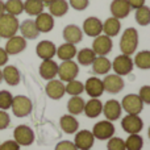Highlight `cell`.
Masks as SVG:
<instances>
[{"mask_svg": "<svg viewBox=\"0 0 150 150\" xmlns=\"http://www.w3.org/2000/svg\"><path fill=\"white\" fill-rule=\"evenodd\" d=\"M138 46V32L134 28H127L120 40V50L125 55H132Z\"/></svg>", "mask_w": 150, "mask_h": 150, "instance_id": "obj_1", "label": "cell"}, {"mask_svg": "<svg viewBox=\"0 0 150 150\" xmlns=\"http://www.w3.org/2000/svg\"><path fill=\"white\" fill-rule=\"evenodd\" d=\"M18 26H20V23L17 17L4 12L0 16V38H11L16 36Z\"/></svg>", "mask_w": 150, "mask_h": 150, "instance_id": "obj_2", "label": "cell"}, {"mask_svg": "<svg viewBox=\"0 0 150 150\" xmlns=\"http://www.w3.org/2000/svg\"><path fill=\"white\" fill-rule=\"evenodd\" d=\"M11 109L16 117H26L30 115L32 109H33V104L29 98L24 95H17L13 96Z\"/></svg>", "mask_w": 150, "mask_h": 150, "instance_id": "obj_3", "label": "cell"}, {"mask_svg": "<svg viewBox=\"0 0 150 150\" xmlns=\"http://www.w3.org/2000/svg\"><path fill=\"white\" fill-rule=\"evenodd\" d=\"M78 74H79V66L73 59L63 61L58 66V76H59L61 82H71V80L76 79Z\"/></svg>", "mask_w": 150, "mask_h": 150, "instance_id": "obj_4", "label": "cell"}, {"mask_svg": "<svg viewBox=\"0 0 150 150\" xmlns=\"http://www.w3.org/2000/svg\"><path fill=\"white\" fill-rule=\"evenodd\" d=\"M121 108L128 115H140L144 109V103L141 98L136 93H129L121 101Z\"/></svg>", "mask_w": 150, "mask_h": 150, "instance_id": "obj_5", "label": "cell"}, {"mask_svg": "<svg viewBox=\"0 0 150 150\" xmlns=\"http://www.w3.org/2000/svg\"><path fill=\"white\" fill-rule=\"evenodd\" d=\"M133 67H134V63H133L130 55H117L116 58L112 62V69L115 70V73L120 76H124V75H128L132 73Z\"/></svg>", "mask_w": 150, "mask_h": 150, "instance_id": "obj_6", "label": "cell"}, {"mask_svg": "<svg viewBox=\"0 0 150 150\" xmlns=\"http://www.w3.org/2000/svg\"><path fill=\"white\" fill-rule=\"evenodd\" d=\"M13 138L20 146H29L34 142V132L28 125H18L13 130Z\"/></svg>", "mask_w": 150, "mask_h": 150, "instance_id": "obj_7", "label": "cell"}, {"mask_svg": "<svg viewBox=\"0 0 150 150\" xmlns=\"http://www.w3.org/2000/svg\"><path fill=\"white\" fill-rule=\"evenodd\" d=\"M92 134L98 140H109L115 134V125L112 124V121H108V120L99 121L93 125Z\"/></svg>", "mask_w": 150, "mask_h": 150, "instance_id": "obj_8", "label": "cell"}, {"mask_svg": "<svg viewBox=\"0 0 150 150\" xmlns=\"http://www.w3.org/2000/svg\"><path fill=\"white\" fill-rule=\"evenodd\" d=\"M121 127L129 134H138L144 128V121L138 115H127L121 120Z\"/></svg>", "mask_w": 150, "mask_h": 150, "instance_id": "obj_9", "label": "cell"}, {"mask_svg": "<svg viewBox=\"0 0 150 150\" xmlns=\"http://www.w3.org/2000/svg\"><path fill=\"white\" fill-rule=\"evenodd\" d=\"M112 47H113V42L111 37L105 34H99L92 42V50L96 55H107L108 53H111Z\"/></svg>", "mask_w": 150, "mask_h": 150, "instance_id": "obj_10", "label": "cell"}, {"mask_svg": "<svg viewBox=\"0 0 150 150\" xmlns=\"http://www.w3.org/2000/svg\"><path fill=\"white\" fill-rule=\"evenodd\" d=\"M93 142H95V137L90 130H79L75 134L74 145L78 150H90L93 146Z\"/></svg>", "mask_w": 150, "mask_h": 150, "instance_id": "obj_11", "label": "cell"}, {"mask_svg": "<svg viewBox=\"0 0 150 150\" xmlns=\"http://www.w3.org/2000/svg\"><path fill=\"white\" fill-rule=\"evenodd\" d=\"M104 91L109 93H119L124 88V80L117 74H109L103 79Z\"/></svg>", "mask_w": 150, "mask_h": 150, "instance_id": "obj_12", "label": "cell"}, {"mask_svg": "<svg viewBox=\"0 0 150 150\" xmlns=\"http://www.w3.org/2000/svg\"><path fill=\"white\" fill-rule=\"evenodd\" d=\"M4 49L8 55L20 54L21 52H24L26 49V40L23 36H13L11 38H8Z\"/></svg>", "mask_w": 150, "mask_h": 150, "instance_id": "obj_13", "label": "cell"}, {"mask_svg": "<svg viewBox=\"0 0 150 150\" xmlns=\"http://www.w3.org/2000/svg\"><path fill=\"white\" fill-rule=\"evenodd\" d=\"M103 113L108 121H116L121 116V103L112 99L103 105Z\"/></svg>", "mask_w": 150, "mask_h": 150, "instance_id": "obj_14", "label": "cell"}, {"mask_svg": "<svg viewBox=\"0 0 150 150\" xmlns=\"http://www.w3.org/2000/svg\"><path fill=\"white\" fill-rule=\"evenodd\" d=\"M83 33L88 37H98L103 32V23L98 17H88L83 23Z\"/></svg>", "mask_w": 150, "mask_h": 150, "instance_id": "obj_15", "label": "cell"}, {"mask_svg": "<svg viewBox=\"0 0 150 150\" xmlns=\"http://www.w3.org/2000/svg\"><path fill=\"white\" fill-rule=\"evenodd\" d=\"M36 53L42 61L53 59V57H55V53H57V46L54 45V42L44 40V41L38 42L36 47Z\"/></svg>", "mask_w": 150, "mask_h": 150, "instance_id": "obj_16", "label": "cell"}, {"mask_svg": "<svg viewBox=\"0 0 150 150\" xmlns=\"http://www.w3.org/2000/svg\"><path fill=\"white\" fill-rule=\"evenodd\" d=\"M45 91H46V95L49 96L50 99H53V100H59V99H62L63 95L66 93L63 82L57 80V79L49 80V83L46 84Z\"/></svg>", "mask_w": 150, "mask_h": 150, "instance_id": "obj_17", "label": "cell"}, {"mask_svg": "<svg viewBox=\"0 0 150 150\" xmlns=\"http://www.w3.org/2000/svg\"><path fill=\"white\" fill-rule=\"evenodd\" d=\"M84 91L91 96V98H100L104 92L103 80H100L96 76H91L86 80Z\"/></svg>", "mask_w": 150, "mask_h": 150, "instance_id": "obj_18", "label": "cell"}, {"mask_svg": "<svg viewBox=\"0 0 150 150\" xmlns=\"http://www.w3.org/2000/svg\"><path fill=\"white\" fill-rule=\"evenodd\" d=\"M109 8H111L112 17H116L119 20L128 17V15L130 13V9H132L128 0H113Z\"/></svg>", "mask_w": 150, "mask_h": 150, "instance_id": "obj_19", "label": "cell"}, {"mask_svg": "<svg viewBox=\"0 0 150 150\" xmlns=\"http://www.w3.org/2000/svg\"><path fill=\"white\" fill-rule=\"evenodd\" d=\"M40 75H41L45 80L55 79V76L58 75L57 62L53 59H44L42 63L40 65Z\"/></svg>", "mask_w": 150, "mask_h": 150, "instance_id": "obj_20", "label": "cell"}, {"mask_svg": "<svg viewBox=\"0 0 150 150\" xmlns=\"http://www.w3.org/2000/svg\"><path fill=\"white\" fill-rule=\"evenodd\" d=\"M34 24H36L40 33H47V32L53 30V28H54V17L50 13L42 12L38 16H36Z\"/></svg>", "mask_w": 150, "mask_h": 150, "instance_id": "obj_21", "label": "cell"}, {"mask_svg": "<svg viewBox=\"0 0 150 150\" xmlns=\"http://www.w3.org/2000/svg\"><path fill=\"white\" fill-rule=\"evenodd\" d=\"M63 38L69 44H79L83 38V32L78 25L70 24V25L65 26V29H63Z\"/></svg>", "mask_w": 150, "mask_h": 150, "instance_id": "obj_22", "label": "cell"}, {"mask_svg": "<svg viewBox=\"0 0 150 150\" xmlns=\"http://www.w3.org/2000/svg\"><path fill=\"white\" fill-rule=\"evenodd\" d=\"M83 112L86 113V116L90 119H95V117L100 116V113L103 112V103L99 100L98 98H92L84 103V108Z\"/></svg>", "mask_w": 150, "mask_h": 150, "instance_id": "obj_23", "label": "cell"}, {"mask_svg": "<svg viewBox=\"0 0 150 150\" xmlns=\"http://www.w3.org/2000/svg\"><path fill=\"white\" fill-rule=\"evenodd\" d=\"M18 30L21 32V36L25 40H36L40 36V32L37 29L34 20H25L20 24Z\"/></svg>", "mask_w": 150, "mask_h": 150, "instance_id": "obj_24", "label": "cell"}, {"mask_svg": "<svg viewBox=\"0 0 150 150\" xmlns=\"http://www.w3.org/2000/svg\"><path fill=\"white\" fill-rule=\"evenodd\" d=\"M112 69V63L105 55H98L92 62V71L98 75H107Z\"/></svg>", "mask_w": 150, "mask_h": 150, "instance_id": "obj_25", "label": "cell"}, {"mask_svg": "<svg viewBox=\"0 0 150 150\" xmlns=\"http://www.w3.org/2000/svg\"><path fill=\"white\" fill-rule=\"evenodd\" d=\"M59 125L61 129L65 133H67V134L76 133L78 129H79V121L75 119V116H73V115H63L59 120Z\"/></svg>", "mask_w": 150, "mask_h": 150, "instance_id": "obj_26", "label": "cell"}, {"mask_svg": "<svg viewBox=\"0 0 150 150\" xmlns=\"http://www.w3.org/2000/svg\"><path fill=\"white\" fill-rule=\"evenodd\" d=\"M3 73V80H5V83L9 86H17L21 80L20 71L16 66H5L1 70Z\"/></svg>", "mask_w": 150, "mask_h": 150, "instance_id": "obj_27", "label": "cell"}, {"mask_svg": "<svg viewBox=\"0 0 150 150\" xmlns=\"http://www.w3.org/2000/svg\"><path fill=\"white\" fill-rule=\"evenodd\" d=\"M120 29H121V24L116 17H109L105 20V23H103V32L108 37L117 36L120 33Z\"/></svg>", "mask_w": 150, "mask_h": 150, "instance_id": "obj_28", "label": "cell"}, {"mask_svg": "<svg viewBox=\"0 0 150 150\" xmlns=\"http://www.w3.org/2000/svg\"><path fill=\"white\" fill-rule=\"evenodd\" d=\"M76 52L78 50H76V47H75V45L69 44V42H65V44H62L57 49L55 55H57L59 59H62V61H70V59H73L75 55H76Z\"/></svg>", "mask_w": 150, "mask_h": 150, "instance_id": "obj_29", "label": "cell"}, {"mask_svg": "<svg viewBox=\"0 0 150 150\" xmlns=\"http://www.w3.org/2000/svg\"><path fill=\"white\" fill-rule=\"evenodd\" d=\"M69 11V3L66 0H54L49 4V12L53 17H62Z\"/></svg>", "mask_w": 150, "mask_h": 150, "instance_id": "obj_30", "label": "cell"}, {"mask_svg": "<svg viewBox=\"0 0 150 150\" xmlns=\"http://www.w3.org/2000/svg\"><path fill=\"white\" fill-rule=\"evenodd\" d=\"M76 59H78V63L82 66H90L92 65V62L95 61V58L98 57V55L93 53L92 49H88V47H84V49L79 50V52H76Z\"/></svg>", "mask_w": 150, "mask_h": 150, "instance_id": "obj_31", "label": "cell"}, {"mask_svg": "<svg viewBox=\"0 0 150 150\" xmlns=\"http://www.w3.org/2000/svg\"><path fill=\"white\" fill-rule=\"evenodd\" d=\"M44 3L41 0H25L24 1V11L29 16H38L44 12Z\"/></svg>", "mask_w": 150, "mask_h": 150, "instance_id": "obj_32", "label": "cell"}, {"mask_svg": "<svg viewBox=\"0 0 150 150\" xmlns=\"http://www.w3.org/2000/svg\"><path fill=\"white\" fill-rule=\"evenodd\" d=\"M5 13L12 16H18L24 12V1L23 0H7L4 3Z\"/></svg>", "mask_w": 150, "mask_h": 150, "instance_id": "obj_33", "label": "cell"}, {"mask_svg": "<svg viewBox=\"0 0 150 150\" xmlns=\"http://www.w3.org/2000/svg\"><path fill=\"white\" fill-rule=\"evenodd\" d=\"M136 66L141 70H149L150 69V50H142L137 53L133 61Z\"/></svg>", "mask_w": 150, "mask_h": 150, "instance_id": "obj_34", "label": "cell"}, {"mask_svg": "<svg viewBox=\"0 0 150 150\" xmlns=\"http://www.w3.org/2000/svg\"><path fill=\"white\" fill-rule=\"evenodd\" d=\"M84 103L86 101L83 100L82 98H79V96H73L67 103V109H69V112H70V115L75 116V115L82 113L83 108H84Z\"/></svg>", "mask_w": 150, "mask_h": 150, "instance_id": "obj_35", "label": "cell"}, {"mask_svg": "<svg viewBox=\"0 0 150 150\" xmlns=\"http://www.w3.org/2000/svg\"><path fill=\"white\" fill-rule=\"evenodd\" d=\"M134 17H136L137 24H140L141 26L149 25L150 24V8L146 7V5H142V7L137 8Z\"/></svg>", "mask_w": 150, "mask_h": 150, "instance_id": "obj_36", "label": "cell"}, {"mask_svg": "<svg viewBox=\"0 0 150 150\" xmlns=\"http://www.w3.org/2000/svg\"><path fill=\"white\" fill-rule=\"evenodd\" d=\"M144 146V138L140 134H129L125 141V149L127 150H141Z\"/></svg>", "mask_w": 150, "mask_h": 150, "instance_id": "obj_37", "label": "cell"}, {"mask_svg": "<svg viewBox=\"0 0 150 150\" xmlns=\"http://www.w3.org/2000/svg\"><path fill=\"white\" fill-rule=\"evenodd\" d=\"M65 91L71 96H79L84 91V84L79 80L74 79L71 82H67V86H65Z\"/></svg>", "mask_w": 150, "mask_h": 150, "instance_id": "obj_38", "label": "cell"}, {"mask_svg": "<svg viewBox=\"0 0 150 150\" xmlns=\"http://www.w3.org/2000/svg\"><path fill=\"white\" fill-rule=\"evenodd\" d=\"M12 100H13V95L7 90H1L0 91V109L7 111L11 108L12 105Z\"/></svg>", "mask_w": 150, "mask_h": 150, "instance_id": "obj_39", "label": "cell"}, {"mask_svg": "<svg viewBox=\"0 0 150 150\" xmlns=\"http://www.w3.org/2000/svg\"><path fill=\"white\" fill-rule=\"evenodd\" d=\"M108 150H127L125 149V141L119 137H111L107 144Z\"/></svg>", "mask_w": 150, "mask_h": 150, "instance_id": "obj_40", "label": "cell"}, {"mask_svg": "<svg viewBox=\"0 0 150 150\" xmlns=\"http://www.w3.org/2000/svg\"><path fill=\"white\" fill-rule=\"evenodd\" d=\"M11 124V117L7 113V111H3L0 109V130H4L9 127Z\"/></svg>", "mask_w": 150, "mask_h": 150, "instance_id": "obj_41", "label": "cell"}, {"mask_svg": "<svg viewBox=\"0 0 150 150\" xmlns=\"http://www.w3.org/2000/svg\"><path fill=\"white\" fill-rule=\"evenodd\" d=\"M138 96L141 98L144 104H150V86H144V87H141Z\"/></svg>", "mask_w": 150, "mask_h": 150, "instance_id": "obj_42", "label": "cell"}, {"mask_svg": "<svg viewBox=\"0 0 150 150\" xmlns=\"http://www.w3.org/2000/svg\"><path fill=\"white\" fill-rule=\"evenodd\" d=\"M88 0H70V5L76 11H84L88 7Z\"/></svg>", "mask_w": 150, "mask_h": 150, "instance_id": "obj_43", "label": "cell"}, {"mask_svg": "<svg viewBox=\"0 0 150 150\" xmlns=\"http://www.w3.org/2000/svg\"><path fill=\"white\" fill-rule=\"evenodd\" d=\"M0 150H20V145L15 140H8L0 144Z\"/></svg>", "mask_w": 150, "mask_h": 150, "instance_id": "obj_44", "label": "cell"}, {"mask_svg": "<svg viewBox=\"0 0 150 150\" xmlns=\"http://www.w3.org/2000/svg\"><path fill=\"white\" fill-rule=\"evenodd\" d=\"M55 150H78V149L71 141H61V142L57 144Z\"/></svg>", "mask_w": 150, "mask_h": 150, "instance_id": "obj_45", "label": "cell"}, {"mask_svg": "<svg viewBox=\"0 0 150 150\" xmlns=\"http://www.w3.org/2000/svg\"><path fill=\"white\" fill-rule=\"evenodd\" d=\"M8 58H9V55L7 54V52H5V49H3V47H0V66H5L8 62Z\"/></svg>", "mask_w": 150, "mask_h": 150, "instance_id": "obj_46", "label": "cell"}, {"mask_svg": "<svg viewBox=\"0 0 150 150\" xmlns=\"http://www.w3.org/2000/svg\"><path fill=\"white\" fill-rule=\"evenodd\" d=\"M128 3H129L130 8H134V9L145 5V0H128Z\"/></svg>", "mask_w": 150, "mask_h": 150, "instance_id": "obj_47", "label": "cell"}, {"mask_svg": "<svg viewBox=\"0 0 150 150\" xmlns=\"http://www.w3.org/2000/svg\"><path fill=\"white\" fill-rule=\"evenodd\" d=\"M4 12H5V11H4V1H3V0H0V16H1Z\"/></svg>", "mask_w": 150, "mask_h": 150, "instance_id": "obj_48", "label": "cell"}, {"mask_svg": "<svg viewBox=\"0 0 150 150\" xmlns=\"http://www.w3.org/2000/svg\"><path fill=\"white\" fill-rule=\"evenodd\" d=\"M42 3H44V5H49V4H52L54 0H41Z\"/></svg>", "mask_w": 150, "mask_h": 150, "instance_id": "obj_49", "label": "cell"}, {"mask_svg": "<svg viewBox=\"0 0 150 150\" xmlns=\"http://www.w3.org/2000/svg\"><path fill=\"white\" fill-rule=\"evenodd\" d=\"M3 82V73H1V70H0V83Z\"/></svg>", "mask_w": 150, "mask_h": 150, "instance_id": "obj_50", "label": "cell"}, {"mask_svg": "<svg viewBox=\"0 0 150 150\" xmlns=\"http://www.w3.org/2000/svg\"><path fill=\"white\" fill-rule=\"evenodd\" d=\"M148 134H149V138H150V127H149V132H148Z\"/></svg>", "mask_w": 150, "mask_h": 150, "instance_id": "obj_51", "label": "cell"}, {"mask_svg": "<svg viewBox=\"0 0 150 150\" xmlns=\"http://www.w3.org/2000/svg\"><path fill=\"white\" fill-rule=\"evenodd\" d=\"M90 150H91V149H90Z\"/></svg>", "mask_w": 150, "mask_h": 150, "instance_id": "obj_52", "label": "cell"}]
</instances>
